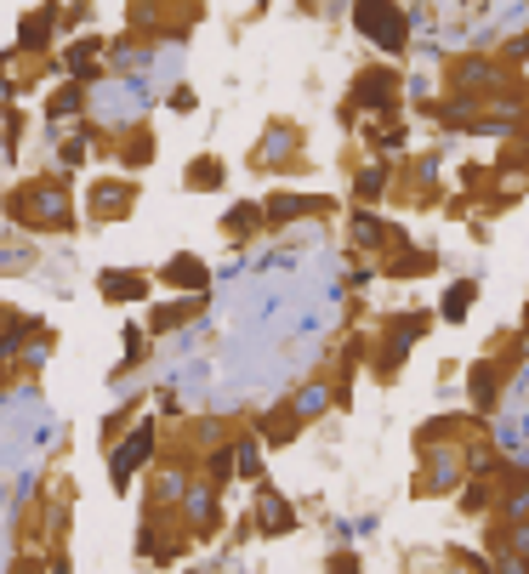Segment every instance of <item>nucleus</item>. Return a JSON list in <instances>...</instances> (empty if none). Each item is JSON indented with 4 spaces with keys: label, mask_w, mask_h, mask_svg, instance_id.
Returning <instances> with one entry per match:
<instances>
[{
    "label": "nucleus",
    "mask_w": 529,
    "mask_h": 574,
    "mask_svg": "<svg viewBox=\"0 0 529 574\" xmlns=\"http://www.w3.org/2000/svg\"><path fill=\"white\" fill-rule=\"evenodd\" d=\"M7 217L18 228H35V233L75 228V206H69V188H63V177H41V183H23L18 194H7Z\"/></svg>",
    "instance_id": "obj_1"
},
{
    "label": "nucleus",
    "mask_w": 529,
    "mask_h": 574,
    "mask_svg": "<svg viewBox=\"0 0 529 574\" xmlns=\"http://www.w3.org/2000/svg\"><path fill=\"white\" fill-rule=\"evenodd\" d=\"M353 29H359V35H365L376 52H387V57H399L405 41H410V18L393 7V0H359V7H353Z\"/></svg>",
    "instance_id": "obj_2"
},
{
    "label": "nucleus",
    "mask_w": 529,
    "mask_h": 574,
    "mask_svg": "<svg viewBox=\"0 0 529 574\" xmlns=\"http://www.w3.org/2000/svg\"><path fill=\"white\" fill-rule=\"evenodd\" d=\"M461 472H467V444L461 438H439V444H421V472H416V495H444L461 484Z\"/></svg>",
    "instance_id": "obj_3"
},
{
    "label": "nucleus",
    "mask_w": 529,
    "mask_h": 574,
    "mask_svg": "<svg viewBox=\"0 0 529 574\" xmlns=\"http://www.w3.org/2000/svg\"><path fill=\"white\" fill-rule=\"evenodd\" d=\"M348 114L393 120V114H399V75H393V69H365L353 80V91H348Z\"/></svg>",
    "instance_id": "obj_4"
},
{
    "label": "nucleus",
    "mask_w": 529,
    "mask_h": 574,
    "mask_svg": "<svg viewBox=\"0 0 529 574\" xmlns=\"http://www.w3.org/2000/svg\"><path fill=\"white\" fill-rule=\"evenodd\" d=\"M433 330V313H399V319H387L382 330V353H376V376H393V369L405 364V353L416 347V335Z\"/></svg>",
    "instance_id": "obj_5"
},
{
    "label": "nucleus",
    "mask_w": 529,
    "mask_h": 574,
    "mask_svg": "<svg viewBox=\"0 0 529 574\" xmlns=\"http://www.w3.org/2000/svg\"><path fill=\"white\" fill-rule=\"evenodd\" d=\"M154 444H159L154 421L131 427V438H125V444H114V461H109V484H114V489H131V478H137V466L154 455Z\"/></svg>",
    "instance_id": "obj_6"
},
{
    "label": "nucleus",
    "mask_w": 529,
    "mask_h": 574,
    "mask_svg": "<svg viewBox=\"0 0 529 574\" xmlns=\"http://www.w3.org/2000/svg\"><path fill=\"white\" fill-rule=\"evenodd\" d=\"M330 206H337V199H324V194H268L262 199V217L268 222H302V217H324Z\"/></svg>",
    "instance_id": "obj_7"
},
{
    "label": "nucleus",
    "mask_w": 529,
    "mask_h": 574,
    "mask_svg": "<svg viewBox=\"0 0 529 574\" xmlns=\"http://www.w3.org/2000/svg\"><path fill=\"white\" fill-rule=\"evenodd\" d=\"M159 285H177L183 296H206L211 290V267L200 262V256H188V251H177L172 262L159 267Z\"/></svg>",
    "instance_id": "obj_8"
},
{
    "label": "nucleus",
    "mask_w": 529,
    "mask_h": 574,
    "mask_svg": "<svg viewBox=\"0 0 529 574\" xmlns=\"http://www.w3.org/2000/svg\"><path fill=\"white\" fill-rule=\"evenodd\" d=\"M251 518H256L262 534H290V529H296V506H290L279 489L262 484V489H256V506H251Z\"/></svg>",
    "instance_id": "obj_9"
},
{
    "label": "nucleus",
    "mask_w": 529,
    "mask_h": 574,
    "mask_svg": "<svg viewBox=\"0 0 529 574\" xmlns=\"http://www.w3.org/2000/svg\"><path fill=\"white\" fill-rule=\"evenodd\" d=\"M69 23V12L63 7H41V12H29L23 18V29H18V52H46L52 46V35Z\"/></svg>",
    "instance_id": "obj_10"
},
{
    "label": "nucleus",
    "mask_w": 529,
    "mask_h": 574,
    "mask_svg": "<svg viewBox=\"0 0 529 574\" xmlns=\"http://www.w3.org/2000/svg\"><path fill=\"white\" fill-rule=\"evenodd\" d=\"M91 222H120V217H131V199H137V194H131V183H91Z\"/></svg>",
    "instance_id": "obj_11"
},
{
    "label": "nucleus",
    "mask_w": 529,
    "mask_h": 574,
    "mask_svg": "<svg viewBox=\"0 0 529 574\" xmlns=\"http://www.w3.org/2000/svg\"><path fill=\"white\" fill-rule=\"evenodd\" d=\"M97 290H103V301H143L154 290V279L137 274V267H103V274H97Z\"/></svg>",
    "instance_id": "obj_12"
},
{
    "label": "nucleus",
    "mask_w": 529,
    "mask_h": 574,
    "mask_svg": "<svg viewBox=\"0 0 529 574\" xmlns=\"http://www.w3.org/2000/svg\"><path fill=\"white\" fill-rule=\"evenodd\" d=\"M353 245H359V251H399V245H405V233H399V228H387V222L365 206V211L353 217Z\"/></svg>",
    "instance_id": "obj_13"
},
{
    "label": "nucleus",
    "mask_w": 529,
    "mask_h": 574,
    "mask_svg": "<svg viewBox=\"0 0 529 574\" xmlns=\"http://www.w3.org/2000/svg\"><path fill=\"white\" fill-rule=\"evenodd\" d=\"M103 35H86V41H75L69 52H63V75H69V80H97V75H103V63H97V57H103Z\"/></svg>",
    "instance_id": "obj_14"
},
{
    "label": "nucleus",
    "mask_w": 529,
    "mask_h": 574,
    "mask_svg": "<svg viewBox=\"0 0 529 574\" xmlns=\"http://www.w3.org/2000/svg\"><path fill=\"white\" fill-rule=\"evenodd\" d=\"M495 86H507V69L502 63H489V57H467V63H455V91H495Z\"/></svg>",
    "instance_id": "obj_15"
},
{
    "label": "nucleus",
    "mask_w": 529,
    "mask_h": 574,
    "mask_svg": "<svg viewBox=\"0 0 529 574\" xmlns=\"http://www.w3.org/2000/svg\"><path fill=\"white\" fill-rule=\"evenodd\" d=\"M183 512L211 534V529H217V484H206V478L194 484V478H188V489H183Z\"/></svg>",
    "instance_id": "obj_16"
},
{
    "label": "nucleus",
    "mask_w": 529,
    "mask_h": 574,
    "mask_svg": "<svg viewBox=\"0 0 529 574\" xmlns=\"http://www.w3.org/2000/svg\"><path fill=\"white\" fill-rule=\"evenodd\" d=\"M103 57H109V69H120V75H131V69H143V63H148V41H143V35H125V41H109V46H103Z\"/></svg>",
    "instance_id": "obj_17"
},
{
    "label": "nucleus",
    "mask_w": 529,
    "mask_h": 574,
    "mask_svg": "<svg viewBox=\"0 0 529 574\" xmlns=\"http://www.w3.org/2000/svg\"><path fill=\"white\" fill-rule=\"evenodd\" d=\"M296 432H302V421H296V410H290V404L268 410V416H262V427H256V438H262V444H290Z\"/></svg>",
    "instance_id": "obj_18"
},
{
    "label": "nucleus",
    "mask_w": 529,
    "mask_h": 574,
    "mask_svg": "<svg viewBox=\"0 0 529 574\" xmlns=\"http://www.w3.org/2000/svg\"><path fill=\"white\" fill-rule=\"evenodd\" d=\"M80 109H86V86H80V80H69V86H57V91L46 97V120H52V125H63V120H75Z\"/></svg>",
    "instance_id": "obj_19"
},
{
    "label": "nucleus",
    "mask_w": 529,
    "mask_h": 574,
    "mask_svg": "<svg viewBox=\"0 0 529 574\" xmlns=\"http://www.w3.org/2000/svg\"><path fill=\"white\" fill-rule=\"evenodd\" d=\"M433 267H439L433 251H410V245H399V251H393V262H387V279H416V274H433Z\"/></svg>",
    "instance_id": "obj_20"
},
{
    "label": "nucleus",
    "mask_w": 529,
    "mask_h": 574,
    "mask_svg": "<svg viewBox=\"0 0 529 574\" xmlns=\"http://www.w3.org/2000/svg\"><path fill=\"white\" fill-rule=\"evenodd\" d=\"M200 308H206V296H183V301H165V308H154L148 330H154V335H165V330H172V324L194 319V313H200Z\"/></svg>",
    "instance_id": "obj_21"
},
{
    "label": "nucleus",
    "mask_w": 529,
    "mask_h": 574,
    "mask_svg": "<svg viewBox=\"0 0 529 574\" xmlns=\"http://www.w3.org/2000/svg\"><path fill=\"white\" fill-rule=\"evenodd\" d=\"M502 523H524L529 518V472H513V484H507V495H502Z\"/></svg>",
    "instance_id": "obj_22"
},
{
    "label": "nucleus",
    "mask_w": 529,
    "mask_h": 574,
    "mask_svg": "<svg viewBox=\"0 0 529 574\" xmlns=\"http://www.w3.org/2000/svg\"><path fill=\"white\" fill-rule=\"evenodd\" d=\"M473 301H478V285H473V279H455V285L444 290V308H439V319L461 324V319L473 313Z\"/></svg>",
    "instance_id": "obj_23"
},
{
    "label": "nucleus",
    "mask_w": 529,
    "mask_h": 574,
    "mask_svg": "<svg viewBox=\"0 0 529 574\" xmlns=\"http://www.w3.org/2000/svg\"><path fill=\"white\" fill-rule=\"evenodd\" d=\"M290 148H296V125H268V137L256 148V165H279V159H290Z\"/></svg>",
    "instance_id": "obj_24"
},
{
    "label": "nucleus",
    "mask_w": 529,
    "mask_h": 574,
    "mask_svg": "<svg viewBox=\"0 0 529 574\" xmlns=\"http://www.w3.org/2000/svg\"><path fill=\"white\" fill-rule=\"evenodd\" d=\"M120 165H125V172H143V165H154V131H131V137L120 143Z\"/></svg>",
    "instance_id": "obj_25"
},
{
    "label": "nucleus",
    "mask_w": 529,
    "mask_h": 574,
    "mask_svg": "<svg viewBox=\"0 0 529 574\" xmlns=\"http://www.w3.org/2000/svg\"><path fill=\"white\" fill-rule=\"evenodd\" d=\"M262 222H268V217H262V206H234V211H222V233H228V240H251Z\"/></svg>",
    "instance_id": "obj_26"
},
{
    "label": "nucleus",
    "mask_w": 529,
    "mask_h": 574,
    "mask_svg": "<svg viewBox=\"0 0 529 574\" xmlns=\"http://www.w3.org/2000/svg\"><path fill=\"white\" fill-rule=\"evenodd\" d=\"M183 183H188V188H200V194H211V188H222V159H211V154H200V159H188V172H183Z\"/></svg>",
    "instance_id": "obj_27"
},
{
    "label": "nucleus",
    "mask_w": 529,
    "mask_h": 574,
    "mask_svg": "<svg viewBox=\"0 0 529 574\" xmlns=\"http://www.w3.org/2000/svg\"><path fill=\"white\" fill-rule=\"evenodd\" d=\"M234 472L240 478H262V438L256 432L234 438Z\"/></svg>",
    "instance_id": "obj_28"
},
{
    "label": "nucleus",
    "mask_w": 529,
    "mask_h": 574,
    "mask_svg": "<svg viewBox=\"0 0 529 574\" xmlns=\"http://www.w3.org/2000/svg\"><path fill=\"white\" fill-rule=\"evenodd\" d=\"M382 194H387V165H365V172L353 177V199L359 206H376Z\"/></svg>",
    "instance_id": "obj_29"
},
{
    "label": "nucleus",
    "mask_w": 529,
    "mask_h": 574,
    "mask_svg": "<svg viewBox=\"0 0 529 574\" xmlns=\"http://www.w3.org/2000/svg\"><path fill=\"white\" fill-rule=\"evenodd\" d=\"M324 404H330V382H308L302 393L290 398V410H296V421H313V416L324 410Z\"/></svg>",
    "instance_id": "obj_30"
},
{
    "label": "nucleus",
    "mask_w": 529,
    "mask_h": 574,
    "mask_svg": "<svg viewBox=\"0 0 529 574\" xmlns=\"http://www.w3.org/2000/svg\"><path fill=\"white\" fill-rule=\"evenodd\" d=\"M183 489H188V472H183L177 461H165L159 478H154V500H159V506H165V500H183Z\"/></svg>",
    "instance_id": "obj_31"
},
{
    "label": "nucleus",
    "mask_w": 529,
    "mask_h": 574,
    "mask_svg": "<svg viewBox=\"0 0 529 574\" xmlns=\"http://www.w3.org/2000/svg\"><path fill=\"white\" fill-rule=\"evenodd\" d=\"M495 376H502V364H473V404H478V410H489V404H495V387H502V382H495Z\"/></svg>",
    "instance_id": "obj_32"
},
{
    "label": "nucleus",
    "mask_w": 529,
    "mask_h": 574,
    "mask_svg": "<svg viewBox=\"0 0 529 574\" xmlns=\"http://www.w3.org/2000/svg\"><path fill=\"white\" fill-rule=\"evenodd\" d=\"M240 472H234V444H222V450H211V461H206V484H234Z\"/></svg>",
    "instance_id": "obj_33"
},
{
    "label": "nucleus",
    "mask_w": 529,
    "mask_h": 574,
    "mask_svg": "<svg viewBox=\"0 0 529 574\" xmlns=\"http://www.w3.org/2000/svg\"><path fill=\"white\" fill-rule=\"evenodd\" d=\"M23 267H35V245H0V274H23Z\"/></svg>",
    "instance_id": "obj_34"
},
{
    "label": "nucleus",
    "mask_w": 529,
    "mask_h": 574,
    "mask_svg": "<svg viewBox=\"0 0 529 574\" xmlns=\"http://www.w3.org/2000/svg\"><path fill=\"white\" fill-rule=\"evenodd\" d=\"M57 165H63V172L86 165V137H69V143H63V148H57Z\"/></svg>",
    "instance_id": "obj_35"
},
{
    "label": "nucleus",
    "mask_w": 529,
    "mask_h": 574,
    "mask_svg": "<svg viewBox=\"0 0 529 574\" xmlns=\"http://www.w3.org/2000/svg\"><path fill=\"white\" fill-rule=\"evenodd\" d=\"M461 506H467V512H484V506H489V478H478L473 489H461Z\"/></svg>",
    "instance_id": "obj_36"
},
{
    "label": "nucleus",
    "mask_w": 529,
    "mask_h": 574,
    "mask_svg": "<svg viewBox=\"0 0 529 574\" xmlns=\"http://www.w3.org/2000/svg\"><path fill=\"white\" fill-rule=\"evenodd\" d=\"M165 103H172L177 114H194V109H200V97H194V86H177L172 97H165Z\"/></svg>",
    "instance_id": "obj_37"
},
{
    "label": "nucleus",
    "mask_w": 529,
    "mask_h": 574,
    "mask_svg": "<svg viewBox=\"0 0 529 574\" xmlns=\"http://www.w3.org/2000/svg\"><path fill=\"white\" fill-rule=\"evenodd\" d=\"M495 574H529L518 552H495Z\"/></svg>",
    "instance_id": "obj_38"
},
{
    "label": "nucleus",
    "mask_w": 529,
    "mask_h": 574,
    "mask_svg": "<svg viewBox=\"0 0 529 574\" xmlns=\"http://www.w3.org/2000/svg\"><path fill=\"white\" fill-rule=\"evenodd\" d=\"M330 569H337V574H359V558L353 552H337V558H330Z\"/></svg>",
    "instance_id": "obj_39"
},
{
    "label": "nucleus",
    "mask_w": 529,
    "mask_h": 574,
    "mask_svg": "<svg viewBox=\"0 0 529 574\" xmlns=\"http://www.w3.org/2000/svg\"><path fill=\"white\" fill-rule=\"evenodd\" d=\"M46 574H75V569H69V558H57V563H52Z\"/></svg>",
    "instance_id": "obj_40"
},
{
    "label": "nucleus",
    "mask_w": 529,
    "mask_h": 574,
    "mask_svg": "<svg viewBox=\"0 0 529 574\" xmlns=\"http://www.w3.org/2000/svg\"><path fill=\"white\" fill-rule=\"evenodd\" d=\"M524 353H529V330H524Z\"/></svg>",
    "instance_id": "obj_41"
},
{
    "label": "nucleus",
    "mask_w": 529,
    "mask_h": 574,
    "mask_svg": "<svg viewBox=\"0 0 529 574\" xmlns=\"http://www.w3.org/2000/svg\"><path fill=\"white\" fill-rule=\"evenodd\" d=\"M524 569H529V558H524Z\"/></svg>",
    "instance_id": "obj_42"
}]
</instances>
